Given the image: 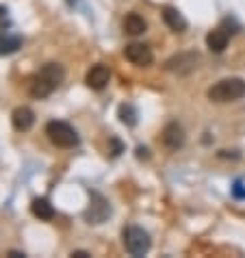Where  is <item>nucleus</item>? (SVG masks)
<instances>
[{"label":"nucleus","mask_w":245,"mask_h":258,"mask_svg":"<svg viewBox=\"0 0 245 258\" xmlns=\"http://www.w3.org/2000/svg\"><path fill=\"white\" fill-rule=\"evenodd\" d=\"M63 76H66V72H63V68L59 66V63H46V66L35 74L28 91H31L33 98H39V100L48 98L63 83Z\"/></svg>","instance_id":"f257e3e1"},{"label":"nucleus","mask_w":245,"mask_h":258,"mask_svg":"<svg viewBox=\"0 0 245 258\" xmlns=\"http://www.w3.org/2000/svg\"><path fill=\"white\" fill-rule=\"evenodd\" d=\"M206 96L211 102H234V100H241L245 96V81L239 76H230V78H221L213 85L211 89L206 91Z\"/></svg>","instance_id":"f03ea898"},{"label":"nucleus","mask_w":245,"mask_h":258,"mask_svg":"<svg viewBox=\"0 0 245 258\" xmlns=\"http://www.w3.org/2000/svg\"><path fill=\"white\" fill-rule=\"evenodd\" d=\"M46 135H48V139L52 141L56 148L70 150V148H76L78 143H81V137H78V133L68 124V121H59V119L48 121Z\"/></svg>","instance_id":"7ed1b4c3"},{"label":"nucleus","mask_w":245,"mask_h":258,"mask_svg":"<svg viewBox=\"0 0 245 258\" xmlns=\"http://www.w3.org/2000/svg\"><path fill=\"white\" fill-rule=\"evenodd\" d=\"M150 245H152V241H150V234L143 230V228H139V226L124 228V247L131 256H135V258L146 256L150 252Z\"/></svg>","instance_id":"20e7f679"},{"label":"nucleus","mask_w":245,"mask_h":258,"mask_svg":"<svg viewBox=\"0 0 245 258\" xmlns=\"http://www.w3.org/2000/svg\"><path fill=\"white\" fill-rule=\"evenodd\" d=\"M109 215H111L109 200L102 198L100 193H91V204H89V209L85 211V219H87L89 224H102Z\"/></svg>","instance_id":"39448f33"},{"label":"nucleus","mask_w":245,"mask_h":258,"mask_svg":"<svg viewBox=\"0 0 245 258\" xmlns=\"http://www.w3.org/2000/svg\"><path fill=\"white\" fill-rule=\"evenodd\" d=\"M124 56H126V61H131L133 66H139V68H148L154 61L152 48L146 44H128L124 48Z\"/></svg>","instance_id":"423d86ee"},{"label":"nucleus","mask_w":245,"mask_h":258,"mask_svg":"<svg viewBox=\"0 0 245 258\" xmlns=\"http://www.w3.org/2000/svg\"><path fill=\"white\" fill-rule=\"evenodd\" d=\"M200 63V54L198 52H182L174 56V59H169L167 63H165V68H167L169 72H176V74H189V72H193L198 68Z\"/></svg>","instance_id":"0eeeda50"},{"label":"nucleus","mask_w":245,"mask_h":258,"mask_svg":"<svg viewBox=\"0 0 245 258\" xmlns=\"http://www.w3.org/2000/svg\"><path fill=\"white\" fill-rule=\"evenodd\" d=\"M111 81V70L102 66V63H98V66H91V70L87 72V76H85V83H87V87L96 89V91H102L106 85Z\"/></svg>","instance_id":"6e6552de"},{"label":"nucleus","mask_w":245,"mask_h":258,"mask_svg":"<svg viewBox=\"0 0 245 258\" xmlns=\"http://www.w3.org/2000/svg\"><path fill=\"white\" fill-rule=\"evenodd\" d=\"M163 143L169 150H180L185 146V131L178 121H169V124L163 128Z\"/></svg>","instance_id":"1a4fd4ad"},{"label":"nucleus","mask_w":245,"mask_h":258,"mask_svg":"<svg viewBox=\"0 0 245 258\" xmlns=\"http://www.w3.org/2000/svg\"><path fill=\"white\" fill-rule=\"evenodd\" d=\"M11 124H13V128H16L18 133L31 131L33 124H35V113H33V109H28V106H18V109L11 113Z\"/></svg>","instance_id":"9d476101"},{"label":"nucleus","mask_w":245,"mask_h":258,"mask_svg":"<svg viewBox=\"0 0 245 258\" xmlns=\"http://www.w3.org/2000/svg\"><path fill=\"white\" fill-rule=\"evenodd\" d=\"M163 22L167 24L174 33H185V31H187V26H189V24H187V20H185L182 13H180L176 7H169V5H167V7H163Z\"/></svg>","instance_id":"9b49d317"},{"label":"nucleus","mask_w":245,"mask_h":258,"mask_svg":"<svg viewBox=\"0 0 245 258\" xmlns=\"http://www.w3.org/2000/svg\"><path fill=\"white\" fill-rule=\"evenodd\" d=\"M228 41H230V33L223 31V28H215V31L206 35V46L215 54H221L228 48Z\"/></svg>","instance_id":"f8f14e48"},{"label":"nucleus","mask_w":245,"mask_h":258,"mask_svg":"<svg viewBox=\"0 0 245 258\" xmlns=\"http://www.w3.org/2000/svg\"><path fill=\"white\" fill-rule=\"evenodd\" d=\"M121 26H124V33L131 35V37H137V35H143L148 31V22L139 13H128L124 18V22H121Z\"/></svg>","instance_id":"ddd939ff"},{"label":"nucleus","mask_w":245,"mask_h":258,"mask_svg":"<svg viewBox=\"0 0 245 258\" xmlns=\"http://www.w3.org/2000/svg\"><path fill=\"white\" fill-rule=\"evenodd\" d=\"M31 213L41 221H50V219H54V215H56L54 206L50 204L46 198H35L31 204Z\"/></svg>","instance_id":"4468645a"},{"label":"nucleus","mask_w":245,"mask_h":258,"mask_svg":"<svg viewBox=\"0 0 245 258\" xmlns=\"http://www.w3.org/2000/svg\"><path fill=\"white\" fill-rule=\"evenodd\" d=\"M22 48V37L9 33H0V54H13Z\"/></svg>","instance_id":"2eb2a0df"},{"label":"nucleus","mask_w":245,"mask_h":258,"mask_svg":"<svg viewBox=\"0 0 245 258\" xmlns=\"http://www.w3.org/2000/svg\"><path fill=\"white\" fill-rule=\"evenodd\" d=\"M119 121L126 124L128 128H135L137 126V111L133 104H121L119 106Z\"/></svg>","instance_id":"dca6fc26"},{"label":"nucleus","mask_w":245,"mask_h":258,"mask_svg":"<svg viewBox=\"0 0 245 258\" xmlns=\"http://www.w3.org/2000/svg\"><path fill=\"white\" fill-rule=\"evenodd\" d=\"M232 196H234L236 200H245V184H243L241 180H236V182L232 184Z\"/></svg>","instance_id":"f3484780"},{"label":"nucleus","mask_w":245,"mask_h":258,"mask_svg":"<svg viewBox=\"0 0 245 258\" xmlns=\"http://www.w3.org/2000/svg\"><path fill=\"white\" fill-rule=\"evenodd\" d=\"M11 20H9V11H7V7L0 5V28H9Z\"/></svg>","instance_id":"a211bd4d"},{"label":"nucleus","mask_w":245,"mask_h":258,"mask_svg":"<svg viewBox=\"0 0 245 258\" xmlns=\"http://www.w3.org/2000/svg\"><path fill=\"white\" fill-rule=\"evenodd\" d=\"M111 143H113V152H111V154H113V156H117V154H121V150H124V146H121V143H119L117 139H115V137L111 139Z\"/></svg>","instance_id":"6ab92c4d"},{"label":"nucleus","mask_w":245,"mask_h":258,"mask_svg":"<svg viewBox=\"0 0 245 258\" xmlns=\"http://www.w3.org/2000/svg\"><path fill=\"white\" fill-rule=\"evenodd\" d=\"M137 159H150V150L139 146V148H137Z\"/></svg>","instance_id":"aec40b11"},{"label":"nucleus","mask_w":245,"mask_h":258,"mask_svg":"<svg viewBox=\"0 0 245 258\" xmlns=\"http://www.w3.org/2000/svg\"><path fill=\"white\" fill-rule=\"evenodd\" d=\"M91 254L89 252H83V249H78V252H72V258H89Z\"/></svg>","instance_id":"412c9836"},{"label":"nucleus","mask_w":245,"mask_h":258,"mask_svg":"<svg viewBox=\"0 0 245 258\" xmlns=\"http://www.w3.org/2000/svg\"><path fill=\"white\" fill-rule=\"evenodd\" d=\"M7 256H9V258H24L26 254H24V252H9Z\"/></svg>","instance_id":"4be33fe9"}]
</instances>
